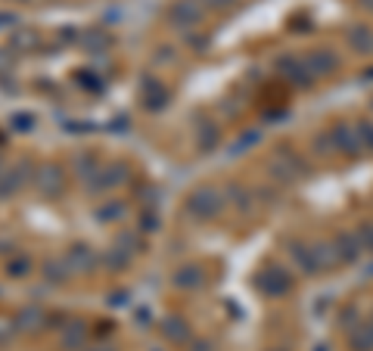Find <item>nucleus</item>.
<instances>
[{
    "instance_id": "1",
    "label": "nucleus",
    "mask_w": 373,
    "mask_h": 351,
    "mask_svg": "<svg viewBox=\"0 0 373 351\" xmlns=\"http://www.w3.org/2000/svg\"><path fill=\"white\" fill-rule=\"evenodd\" d=\"M218 7H231V3H237V0H215Z\"/></svg>"
}]
</instances>
